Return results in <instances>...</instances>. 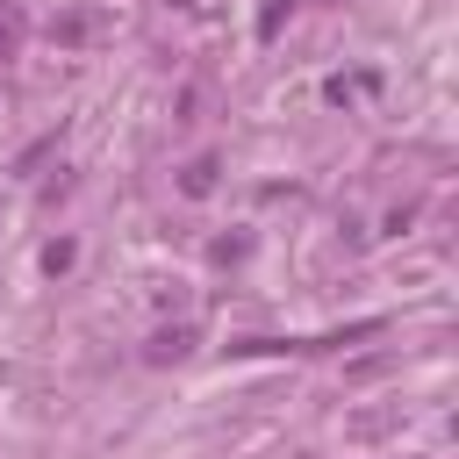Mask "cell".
I'll use <instances>...</instances> for the list:
<instances>
[{
    "label": "cell",
    "mask_w": 459,
    "mask_h": 459,
    "mask_svg": "<svg viewBox=\"0 0 459 459\" xmlns=\"http://www.w3.org/2000/svg\"><path fill=\"white\" fill-rule=\"evenodd\" d=\"M179 186H186V194H208V186H215V158H194V165H186V179H179Z\"/></svg>",
    "instance_id": "obj_1"
},
{
    "label": "cell",
    "mask_w": 459,
    "mask_h": 459,
    "mask_svg": "<svg viewBox=\"0 0 459 459\" xmlns=\"http://www.w3.org/2000/svg\"><path fill=\"white\" fill-rule=\"evenodd\" d=\"M179 351H186V330H158L151 337V359H179Z\"/></svg>",
    "instance_id": "obj_2"
},
{
    "label": "cell",
    "mask_w": 459,
    "mask_h": 459,
    "mask_svg": "<svg viewBox=\"0 0 459 459\" xmlns=\"http://www.w3.org/2000/svg\"><path fill=\"white\" fill-rule=\"evenodd\" d=\"M14 43H22V14H0V57H14Z\"/></svg>",
    "instance_id": "obj_3"
}]
</instances>
